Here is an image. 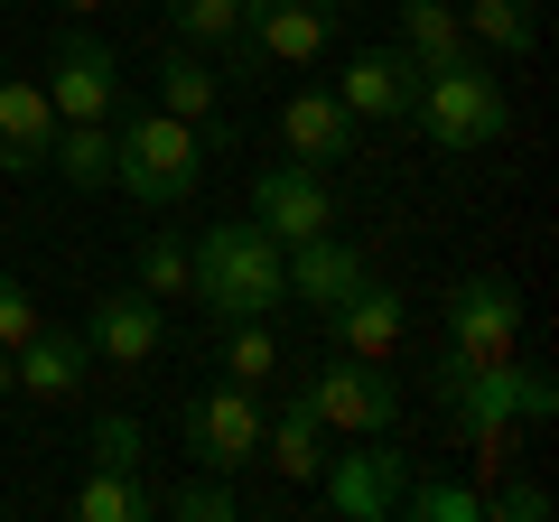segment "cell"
Here are the masks:
<instances>
[{"label": "cell", "mask_w": 559, "mask_h": 522, "mask_svg": "<svg viewBox=\"0 0 559 522\" xmlns=\"http://www.w3.org/2000/svg\"><path fill=\"white\" fill-rule=\"evenodd\" d=\"M205 178V131L178 112H140V103H121L112 112V187L131 205H150V215H168V205H187Z\"/></svg>", "instance_id": "obj_1"}, {"label": "cell", "mask_w": 559, "mask_h": 522, "mask_svg": "<svg viewBox=\"0 0 559 522\" xmlns=\"http://www.w3.org/2000/svg\"><path fill=\"white\" fill-rule=\"evenodd\" d=\"M411 121L429 131V150L476 159V150H495L503 131H513V94H503V75L485 57H457V66H429V75H419Z\"/></svg>", "instance_id": "obj_2"}, {"label": "cell", "mask_w": 559, "mask_h": 522, "mask_svg": "<svg viewBox=\"0 0 559 522\" xmlns=\"http://www.w3.org/2000/svg\"><path fill=\"white\" fill-rule=\"evenodd\" d=\"M187 252H197V299L215 308V318H271V308L289 299V281H280V242L261 234L252 215L205 224Z\"/></svg>", "instance_id": "obj_3"}, {"label": "cell", "mask_w": 559, "mask_h": 522, "mask_svg": "<svg viewBox=\"0 0 559 522\" xmlns=\"http://www.w3.org/2000/svg\"><path fill=\"white\" fill-rule=\"evenodd\" d=\"M401 485H411V458L392 448V429H373L355 448H326V466H318V503L336 522H392Z\"/></svg>", "instance_id": "obj_4"}, {"label": "cell", "mask_w": 559, "mask_h": 522, "mask_svg": "<svg viewBox=\"0 0 559 522\" xmlns=\"http://www.w3.org/2000/svg\"><path fill=\"white\" fill-rule=\"evenodd\" d=\"M187 429V458L215 466V476H234V466L261 458V392H242V382H205L197 402L178 411Z\"/></svg>", "instance_id": "obj_5"}, {"label": "cell", "mask_w": 559, "mask_h": 522, "mask_svg": "<svg viewBox=\"0 0 559 522\" xmlns=\"http://www.w3.org/2000/svg\"><path fill=\"white\" fill-rule=\"evenodd\" d=\"M308 402H318V420L345 429V439L401 429V382H392V364H373V355H336L318 382H308Z\"/></svg>", "instance_id": "obj_6"}, {"label": "cell", "mask_w": 559, "mask_h": 522, "mask_svg": "<svg viewBox=\"0 0 559 522\" xmlns=\"http://www.w3.org/2000/svg\"><path fill=\"white\" fill-rule=\"evenodd\" d=\"M47 84H57V94H47V103H57V121H112L121 103H131L121 57L94 38V28H66V38H57V75H47Z\"/></svg>", "instance_id": "obj_7"}, {"label": "cell", "mask_w": 559, "mask_h": 522, "mask_svg": "<svg viewBox=\"0 0 559 522\" xmlns=\"http://www.w3.org/2000/svg\"><path fill=\"white\" fill-rule=\"evenodd\" d=\"M252 224L280 242V252L308 242V234H326V224H336V187H326V168H299V159L261 168V178H252Z\"/></svg>", "instance_id": "obj_8"}, {"label": "cell", "mask_w": 559, "mask_h": 522, "mask_svg": "<svg viewBox=\"0 0 559 522\" xmlns=\"http://www.w3.org/2000/svg\"><path fill=\"white\" fill-rule=\"evenodd\" d=\"M84 345H94V364L140 373V364L168 345V299H150V289H103V299L84 308Z\"/></svg>", "instance_id": "obj_9"}, {"label": "cell", "mask_w": 559, "mask_h": 522, "mask_svg": "<svg viewBox=\"0 0 559 522\" xmlns=\"http://www.w3.org/2000/svg\"><path fill=\"white\" fill-rule=\"evenodd\" d=\"M513 336H522V299H513V281L476 271V281L448 289V345H457V355H513Z\"/></svg>", "instance_id": "obj_10"}, {"label": "cell", "mask_w": 559, "mask_h": 522, "mask_svg": "<svg viewBox=\"0 0 559 522\" xmlns=\"http://www.w3.org/2000/svg\"><path fill=\"white\" fill-rule=\"evenodd\" d=\"M10 373H20L28 402H75L84 373H94V345H84V327H28V345H10Z\"/></svg>", "instance_id": "obj_11"}, {"label": "cell", "mask_w": 559, "mask_h": 522, "mask_svg": "<svg viewBox=\"0 0 559 522\" xmlns=\"http://www.w3.org/2000/svg\"><path fill=\"white\" fill-rule=\"evenodd\" d=\"M336 103H345L355 121H411L419 66L401 57V47H355V57H345V75H336Z\"/></svg>", "instance_id": "obj_12"}, {"label": "cell", "mask_w": 559, "mask_h": 522, "mask_svg": "<svg viewBox=\"0 0 559 522\" xmlns=\"http://www.w3.org/2000/svg\"><path fill=\"white\" fill-rule=\"evenodd\" d=\"M280 150H289L299 168H336V159H355V112L336 103V84H308V94L280 103Z\"/></svg>", "instance_id": "obj_13"}, {"label": "cell", "mask_w": 559, "mask_h": 522, "mask_svg": "<svg viewBox=\"0 0 559 522\" xmlns=\"http://www.w3.org/2000/svg\"><path fill=\"white\" fill-rule=\"evenodd\" d=\"M280 281H289V299H299V308H318V318H326V308H336L355 281H373V271H364V252L326 224V234H308V242L280 252Z\"/></svg>", "instance_id": "obj_14"}, {"label": "cell", "mask_w": 559, "mask_h": 522, "mask_svg": "<svg viewBox=\"0 0 559 522\" xmlns=\"http://www.w3.org/2000/svg\"><path fill=\"white\" fill-rule=\"evenodd\" d=\"M261 458H271L289 485H318V466H326V420H318V402H308V382H289L280 402H261Z\"/></svg>", "instance_id": "obj_15"}, {"label": "cell", "mask_w": 559, "mask_h": 522, "mask_svg": "<svg viewBox=\"0 0 559 522\" xmlns=\"http://www.w3.org/2000/svg\"><path fill=\"white\" fill-rule=\"evenodd\" d=\"M326 38H336V10H289V0L242 10V57L252 66H318Z\"/></svg>", "instance_id": "obj_16"}, {"label": "cell", "mask_w": 559, "mask_h": 522, "mask_svg": "<svg viewBox=\"0 0 559 522\" xmlns=\"http://www.w3.org/2000/svg\"><path fill=\"white\" fill-rule=\"evenodd\" d=\"M47 150H57V103H47V84L0 75V178H38Z\"/></svg>", "instance_id": "obj_17"}, {"label": "cell", "mask_w": 559, "mask_h": 522, "mask_svg": "<svg viewBox=\"0 0 559 522\" xmlns=\"http://www.w3.org/2000/svg\"><path fill=\"white\" fill-rule=\"evenodd\" d=\"M326 327H336V355H373V364H392V345L411 336V308H401V289L355 281L336 308H326Z\"/></svg>", "instance_id": "obj_18"}, {"label": "cell", "mask_w": 559, "mask_h": 522, "mask_svg": "<svg viewBox=\"0 0 559 522\" xmlns=\"http://www.w3.org/2000/svg\"><path fill=\"white\" fill-rule=\"evenodd\" d=\"M150 84H159V112H178V121H197V131H205V150H234V121L215 112V57H197V47H168Z\"/></svg>", "instance_id": "obj_19"}, {"label": "cell", "mask_w": 559, "mask_h": 522, "mask_svg": "<svg viewBox=\"0 0 559 522\" xmlns=\"http://www.w3.org/2000/svg\"><path fill=\"white\" fill-rule=\"evenodd\" d=\"M159 20L178 47H197V57H224L234 75H252V57H242V0H159Z\"/></svg>", "instance_id": "obj_20"}, {"label": "cell", "mask_w": 559, "mask_h": 522, "mask_svg": "<svg viewBox=\"0 0 559 522\" xmlns=\"http://www.w3.org/2000/svg\"><path fill=\"white\" fill-rule=\"evenodd\" d=\"M401 57L429 75V66H457V57H476L466 47V20H457V0H401Z\"/></svg>", "instance_id": "obj_21"}, {"label": "cell", "mask_w": 559, "mask_h": 522, "mask_svg": "<svg viewBox=\"0 0 559 522\" xmlns=\"http://www.w3.org/2000/svg\"><path fill=\"white\" fill-rule=\"evenodd\" d=\"M215 364L242 392H271L280 382V327L271 318H215Z\"/></svg>", "instance_id": "obj_22"}, {"label": "cell", "mask_w": 559, "mask_h": 522, "mask_svg": "<svg viewBox=\"0 0 559 522\" xmlns=\"http://www.w3.org/2000/svg\"><path fill=\"white\" fill-rule=\"evenodd\" d=\"M466 47H495V57H532L540 47V0H457Z\"/></svg>", "instance_id": "obj_23"}, {"label": "cell", "mask_w": 559, "mask_h": 522, "mask_svg": "<svg viewBox=\"0 0 559 522\" xmlns=\"http://www.w3.org/2000/svg\"><path fill=\"white\" fill-rule=\"evenodd\" d=\"M66 187H112V121H57V150H47Z\"/></svg>", "instance_id": "obj_24"}, {"label": "cell", "mask_w": 559, "mask_h": 522, "mask_svg": "<svg viewBox=\"0 0 559 522\" xmlns=\"http://www.w3.org/2000/svg\"><path fill=\"white\" fill-rule=\"evenodd\" d=\"M140 513H159V495L140 476H121V466H94L75 485V522H140Z\"/></svg>", "instance_id": "obj_25"}, {"label": "cell", "mask_w": 559, "mask_h": 522, "mask_svg": "<svg viewBox=\"0 0 559 522\" xmlns=\"http://www.w3.org/2000/svg\"><path fill=\"white\" fill-rule=\"evenodd\" d=\"M140 289L150 299H197V252H187V234H140Z\"/></svg>", "instance_id": "obj_26"}, {"label": "cell", "mask_w": 559, "mask_h": 522, "mask_svg": "<svg viewBox=\"0 0 559 522\" xmlns=\"http://www.w3.org/2000/svg\"><path fill=\"white\" fill-rule=\"evenodd\" d=\"M401 513H411V522H485V485L411 476V485H401Z\"/></svg>", "instance_id": "obj_27"}, {"label": "cell", "mask_w": 559, "mask_h": 522, "mask_svg": "<svg viewBox=\"0 0 559 522\" xmlns=\"http://www.w3.org/2000/svg\"><path fill=\"white\" fill-rule=\"evenodd\" d=\"M84 458H94V466H121V476H140V458H150V429H140L131 411H94V429H84Z\"/></svg>", "instance_id": "obj_28"}, {"label": "cell", "mask_w": 559, "mask_h": 522, "mask_svg": "<svg viewBox=\"0 0 559 522\" xmlns=\"http://www.w3.org/2000/svg\"><path fill=\"white\" fill-rule=\"evenodd\" d=\"M159 513H178V522H234V513H242V503H234V485H224V476H215V466H197V476H187V485H178V495H168V503H159Z\"/></svg>", "instance_id": "obj_29"}, {"label": "cell", "mask_w": 559, "mask_h": 522, "mask_svg": "<svg viewBox=\"0 0 559 522\" xmlns=\"http://www.w3.org/2000/svg\"><path fill=\"white\" fill-rule=\"evenodd\" d=\"M485 513H495V522H540V513H550V485H532V476H513V485H485Z\"/></svg>", "instance_id": "obj_30"}, {"label": "cell", "mask_w": 559, "mask_h": 522, "mask_svg": "<svg viewBox=\"0 0 559 522\" xmlns=\"http://www.w3.org/2000/svg\"><path fill=\"white\" fill-rule=\"evenodd\" d=\"M28 327H38V299L0 271V345H28Z\"/></svg>", "instance_id": "obj_31"}, {"label": "cell", "mask_w": 559, "mask_h": 522, "mask_svg": "<svg viewBox=\"0 0 559 522\" xmlns=\"http://www.w3.org/2000/svg\"><path fill=\"white\" fill-rule=\"evenodd\" d=\"M550 411H559V392H550V373H540V364H522V420H550Z\"/></svg>", "instance_id": "obj_32"}, {"label": "cell", "mask_w": 559, "mask_h": 522, "mask_svg": "<svg viewBox=\"0 0 559 522\" xmlns=\"http://www.w3.org/2000/svg\"><path fill=\"white\" fill-rule=\"evenodd\" d=\"M10 392H20V373H10V345H0V402H10Z\"/></svg>", "instance_id": "obj_33"}, {"label": "cell", "mask_w": 559, "mask_h": 522, "mask_svg": "<svg viewBox=\"0 0 559 522\" xmlns=\"http://www.w3.org/2000/svg\"><path fill=\"white\" fill-rule=\"evenodd\" d=\"M242 10H271V0H242ZM289 10H336V0H289Z\"/></svg>", "instance_id": "obj_34"}, {"label": "cell", "mask_w": 559, "mask_h": 522, "mask_svg": "<svg viewBox=\"0 0 559 522\" xmlns=\"http://www.w3.org/2000/svg\"><path fill=\"white\" fill-rule=\"evenodd\" d=\"M57 10H75V20H84V10H103V0H57Z\"/></svg>", "instance_id": "obj_35"}]
</instances>
